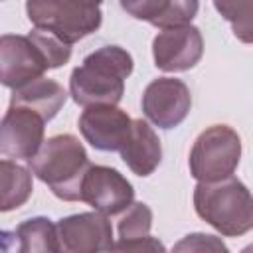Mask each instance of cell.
Here are the masks:
<instances>
[{
    "mask_svg": "<svg viewBox=\"0 0 253 253\" xmlns=\"http://www.w3.org/2000/svg\"><path fill=\"white\" fill-rule=\"evenodd\" d=\"M132 73V57L119 45H105L89 53L73 69L69 91L77 105H117L125 93V79Z\"/></svg>",
    "mask_w": 253,
    "mask_h": 253,
    "instance_id": "6da1fadb",
    "label": "cell"
},
{
    "mask_svg": "<svg viewBox=\"0 0 253 253\" xmlns=\"http://www.w3.org/2000/svg\"><path fill=\"white\" fill-rule=\"evenodd\" d=\"M32 172L65 202H81V184L89 164L83 144L73 134L47 138L28 160Z\"/></svg>",
    "mask_w": 253,
    "mask_h": 253,
    "instance_id": "7a4b0ae2",
    "label": "cell"
},
{
    "mask_svg": "<svg viewBox=\"0 0 253 253\" xmlns=\"http://www.w3.org/2000/svg\"><path fill=\"white\" fill-rule=\"evenodd\" d=\"M196 213L227 237L253 229V196L237 178L200 182L194 190Z\"/></svg>",
    "mask_w": 253,
    "mask_h": 253,
    "instance_id": "3957f363",
    "label": "cell"
},
{
    "mask_svg": "<svg viewBox=\"0 0 253 253\" xmlns=\"http://www.w3.org/2000/svg\"><path fill=\"white\" fill-rule=\"evenodd\" d=\"M26 12L38 30L49 32L69 45L101 26L99 6H87L77 0H28Z\"/></svg>",
    "mask_w": 253,
    "mask_h": 253,
    "instance_id": "277c9868",
    "label": "cell"
},
{
    "mask_svg": "<svg viewBox=\"0 0 253 253\" xmlns=\"http://www.w3.org/2000/svg\"><path fill=\"white\" fill-rule=\"evenodd\" d=\"M241 158V140L225 125L206 128L190 152V172L198 182H217L229 178Z\"/></svg>",
    "mask_w": 253,
    "mask_h": 253,
    "instance_id": "5b68a950",
    "label": "cell"
},
{
    "mask_svg": "<svg viewBox=\"0 0 253 253\" xmlns=\"http://www.w3.org/2000/svg\"><path fill=\"white\" fill-rule=\"evenodd\" d=\"M49 69L45 55L30 36L6 34L0 40V79L10 89H20Z\"/></svg>",
    "mask_w": 253,
    "mask_h": 253,
    "instance_id": "8992f818",
    "label": "cell"
},
{
    "mask_svg": "<svg viewBox=\"0 0 253 253\" xmlns=\"http://www.w3.org/2000/svg\"><path fill=\"white\" fill-rule=\"evenodd\" d=\"M47 121L34 109L10 105L0 126V150L8 158L30 160L43 144V125Z\"/></svg>",
    "mask_w": 253,
    "mask_h": 253,
    "instance_id": "52a82bcc",
    "label": "cell"
},
{
    "mask_svg": "<svg viewBox=\"0 0 253 253\" xmlns=\"http://www.w3.org/2000/svg\"><path fill=\"white\" fill-rule=\"evenodd\" d=\"M134 198L130 182L109 166H89L81 184V202H87L105 215L125 211Z\"/></svg>",
    "mask_w": 253,
    "mask_h": 253,
    "instance_id": "ba28073f",
    "label": "cell"
},
{
    "mask_svg": "<svg viewBox=\"0 0 253 253\" xmlns=\"http://www.w3.org/2000/svg\"><path fill=\"white\" fill-rule=\"evenodd\" d=\"M192 97L184 81L172 77L154 79L142 95V111L160 128L178 126L190 113Z\"/></svg>",
    "mask_w": 253,
    "mask_h": 253,
    "instance_id": "9c48e42d",
    "label": "cell"
},
{
    "mask_svg": "<svg viewBox=\"0 0 253 253\" xmlns=\"http://www.w3.org/2000/svg\"><path fill=\"white\" fill-rule=\"evenodd\" d=\"M79 130L93 148L113 152L128 140L132 119L115 105H91L79 117Z\"/></svg>",
    "mask_w": 253,
    "mask_h": 253,
    "instance_id": "30bf717a",
    "label": "cell"
},
{
    "mask_svg": "<svg viewBox=\"0 0 253 253\" xmlns=\"http://www.w3.org/2000/svg\"><path fill=\"white\" fill-rule=\"evenodd\" d=\"M154 63L162 71L192 69L204 53V40L198 28L186 24L162 30L152 42Z\"/></svg>",
    "mask_w": 253,
    "mask_h": 253,
    "instance_id": "8fae6325",
    "label": "cell"
},
{
    "mask_svg": "<svg viewBox=\"0 0 253 253\" xmlns=\"http://www.w3.org/2000/svg\"><path fill=\"white\" fill-rule=\"evenodd\" d=\"M59 241L71 253H95L113 249V227L105 213L87 211L63 217L57 223Z\"/></svg>",
    "mask_w": 253,
    "mask_h": 253,
    "instance_id": "7c38bea8",
    "label": "cell"
},
{
    "mask_svg": "<svg viewBox=\"0 0 253 253\" xmlns=\"http://www.w3.org/2000/svg\"><path fill=\"white\" fill-rule=\"evenodd\" d=\"M123 10L152 26L166 30L186 26L198 14V0H121Z\"/></svg>",
    "mask_w": 253,
    "mask_h": 253,
    "instance_id": "4fadbf2b",
    "label": "cell"
},
{
    "mask_svg": "<svg viewBox=\"0 0 253 253\" xmlns=\"http://www.w3.org/2000/svg\"><path fill=\"white\" fill-rule=\"evenodd\" d=\"M125 164L136 176H150L162 158V146L148 123L142 119L132 121V130L125 146L119 150Z\"/></svg>",
    "mask_w": 253,
    "mask_h": 253,
    "instance_id": "5bb4252c",
    "label": "cell"
},
{
    "mask_svg": "<svg viewBox=\"0 0 253 253\" xmlns=\"http://www.w3.org/2000/svg\"><path fill=\"white\" fill-rule=\"evenodd\" d=\"M65 99H67V93L63 91V87L59 83L40 77L20 89H14L10 105L30 107V109L38 111L45 121H51L63 107Z\"/></svg>",
    "mask_w": 253,
    "mask_h": 253,
    "instance_id": "9a60e30c",
    "label": "cell"
},
{
    "mask_svg": "<svg viewBox=\"0 0 253 253\" xmlns=\"http://www.w3.org/2000/svg\"><path fill=\"white\" fill-rule=\"evenodd\" d=\"M14 237V247L10 251H20V253H57L61 251V241H59V231L57 225H53L45 217H34L24 223H20L12 233Z\"/></svg>",
    "mask_w": 253,
    "mask_h": 253,
    "instance_id": "2e32d148",
    "label": "cell"
},
{
    "mask_svg": "<svg viewBox=\"0 0 253 253\" xmlns=\"http://www.w3.org/2000/svg\"><path fill=\"white\" fill-rule=\"evenodd\" d=\"M0 182H2V198H0V210L2 211H10L14 208H20L32 194L30 172L12 160L4 158L0 162Z\"/></svg>",
    "mask_w": 253,
    "mask_h": 253,
    "instance_id": "e0dca14e",
    "label": "cell"
},
{
    "mask_svg": "<svg viewBox=\"0 0 253 253\" xmlns=\"http://www.w3.org/2000/svg\"><path fill=\"white\" fill-rule=\"evenodd\" d=\"M215 10L231 24L235 38L253 43V0H213Z\"/></svg>",
    "mask_w": 253,
    "mask_h": 253,
    "instance_id": "ac0fdd59",
    "label": "cell"
},
{
    "mask_svg": "<svg viewBox=\"0 0 253 253\" xmlns=\"http://www.w3.org/2000/svg\"><path fill=\"white\" fill-rule=\"evenodd\" d=\"M152 225V211L146 204H130L126 208V213L119 221V237L121 241H134V239H144L150 237Z\"/></svg>",
    "mask_w": 253,
    "mask_h": 253,
    "instance_id": "d6986e66",
    "label": "cell"
},
{
    "mask_svg": "<svg viewBox=\"0 0 253 253\" xmlns=\"http://www.w3.org/2000/svg\"><path fill=\"white\" fill-rule=\"evenodd\" d=\"M176 251H184V249H190V251H208V249H221L225 251V245L221 241H217L213 235H202V233H196V235H188L184 241H180L176 247Z\"/></svg>",
    "mask_w": 253,
    "mask_h": 253,
    "instance_id": "ffe728a7",
    "label": "cell"
},
{
    "mask_svg": "<svg viewBox=\"0 0 253 253\" xmlns=\"http://www.w3.org/2000/svg\"><path fill=\"white\" fill-rule=\"evenodd\" d=\"M115 251H162L164 245L156 241L154 237H144V239H134V241H119L113 245Z\"/></svg>",
    "mask_w": 253,
    "mask_h": 253,
    "instance_id": "44dd1931",
    "label": "cell"
},
{
    "mask_svg": "<svg viewBox=\"0 0 253 253\" xmlns=\"http://www.w3.org/2000/svg\"><path fill=\"white\" fill-rule=\"evenodd\" d=\"M77 2H81V4H87V6H99L103 0H77Z\"/></svg>",
    "mask_w": 253,
    "mask_h": 253,
    "instance_id": "7402d4cb",
    "label": "cell"
}]
</instances>
